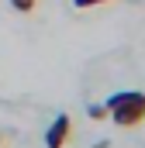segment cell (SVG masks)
Masks as SVG:
<instances>
[{"mask_svg":"<svg viewBox=\"0 0 145 148\" xmlns=\"http://www.w3.org/2000/svg\"><path fill=\"white\" fill-rule=\"evenodd\" d=\"M0 148H3V134H0Z\"/></svg>","mask_w":145,"mask_h":148,"instance_id":"cell-6","label":"cell"},{"mask_svg":"<svg viewBox=\"0 0 145 148\" xmlns=\"http://www.w3.org/2000/svg\"><path fill=\"white\" fill-rule=\"evenodd\" d=\"M7 3H10L17 14H31V10L38 7V0H7Z\"/></svg>","mask_w":145,"mask_h":148,"instance_id":"cell-3","label":"cell"},{"mask_svg":"<svg viewBox=\"0 0 145 148\" xmlns=\"http://www.w3.org/2000/svg\"><path fill=\"white\" fill-rule=\"evenodd\" d=\"M104 107H107L110 121L117 127H138L145 121V93H138V90H121V93L107 97Z\"/></svg>","mask_w":145,"mask_h":148,"instance_id":"cell-1","label":"cell"},{"mask_svg":"<svg viewBox=\"0 0 145 148\" xmlns=\"http://www.w3.org/2000/svg\"><path fill=\"white\" fill-rule=\"evenodd\" d=\"M90 117H93V121H104V117H107V107H104V103H93V107H90Z\"/></svg>","mask_w":145,"mask_h":148,"instance_id":"cell-4","label":"cell"},{"mask_svg":"<svg viewBox=\"0 0 145 148\" xmlns=\"http://www.w3.org/2000/svg\"><path fill=\"white\" fill-rule=\"evenodd\" d=\"M69 131H72L69 114H59V117L48 124V131H45V148H62L69 141Z\"/></svg>","mask_w":145,"mask_h":148,"instance_id":"cell-2","label":"cell"},{"mask_svg":"<svg viewBox=\"0 0 145 148\" xmlns=\"http://www.w3.org/2000/svg\"><path fill=\"white\" fill-rule=\"evenodd\" d=\"M79 10H86V7H100V3H107V0H72Z\"/></svg>","mask_w":145,"mask_h":148,"instance_id":"cell-5","label":"cell"}]
</instances>
